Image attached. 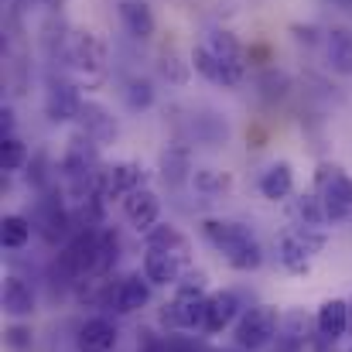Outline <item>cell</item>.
Segmentation results:
<instances>
[{
  "instance_id": "6da1fadb",
  "label": "cell",
  "mask_w": 352,
  "mask_h": 352,
  "mask_svg": "<svg viewBox=\"0 0 352 352\" xmlns=\"http://www.w3.org/2000/svg\"><path fill=\"white\" fill-rule=\"evenodd\" d=\"M202 236L226 256V263L233 270H256L263 263V246L256 243V236L250 226L236 223V219H206Z\"/></svg>"
},
{
  "instance_id": "7a4b0ae2",
  "label": "cell",
  "mask_w": 352,
  "mask_h": 352,
  "mask_svg": "<svg viewBox=\"0 0 352 352\" xmlns=\"http://www.w3.org/2000/svg\"><path fill=\"white\" fill-rule=\"evenodd\" d=\"M315 192L325 206L329 223H346L352 219V175L342 171L332 161H322L315 171Z\"/></svg>"
},
{
  "instance_id": "3957f363",
  "label": "cell",
  "mask_w": 352,
  "mask_h": 352,
  "mask_svg": "<svg viewBox=\"0 0 352 352\" xmlns=\"http://www.w3.org/2000/svg\"><path fill=\"white\" fill-rule=\"evenodd\" d=\"M277 325H280V311L274 305H253L239 315L236 322V349L243 352H256V349H267L274 339H277Z\"/></svg>"
},
{
  "instance_id": "277c9868",
  "label": "cell",
  "mask_w": 352,
  "mask_h": 352,
  "mask_svg": "<svg viewBox=\"0 0 352 352\" xmlns=\"http://www.w3.org/2000/svg\"><path fill=\"white\" fill-rule=\"evenodd\" d=\"M325 250V230L315 226H298L277 239V260L291 274H308L311 260Z\"/></svg>"
},
{
  "instance_id": "5b68a950",
  "label": "cell",
  "mask_w": 352,
  "mask_h": 352,
  "mask_svg": "<svg viewBox=\"0 0 352 352\" xmlns=\"http://www.w3.org/2000/svg\"><path fill=\"white\" fill-rule=\"evenodd\" d=\"M206 45H209V52L216 55V62L223 69V86H230V89L243 86L250 62H246V48L239 45V38H236L233 31L219 28V31H212V38Z\"/></svg>"
},
{
  "instance_id": "8992f818",
  "label": "cell",
  "mask_w": 352,
  "mask_h": 352,
  "mask_svg": "<svg viewBox=\"0 0 352 352\" xmlns=\"http://www.w3.org/2000/svg\"><path fill=\"white\" fill-rule=\"evenodd\" d=\"M206 308H209V298L199 287H178L175 301L164 305L161 318L168 329H202L206 332Z\"/></svg>"
},
{
  "instance_id": "52a82bcc",
  "label": "cell",
  "mask_w": 352,
  "mask_h": 352,
  "mask_svg": "<svg viewBox=\"0 0 352 352\" xmlns=\"http://www.w3.org/2000/svg\"><path fill=\"white\" fill-rule=\"evenodd\" d=\"M69 55H72V69L86 76V82L100 79L107 69V41L96 31H76L69 41Z\"/></svg>"
},
{
  "instance_id": "ba28073f",
  "label": "cell",
  "mask_w": 352,
  "mask_h": 352,
  "mask_svg": "<svg viewBox=\"0 0 352 352\" xmlns=\"http://www.w3.org/2000/svg\"><path fill=\"white\" fill-rule=\"evenodd\" d=\"M137 188H144V168L137 161H117V164H110V168L100 171V195L107 202H113V199L123 202Z\"/></svg>"
},
{
  "instance_id": "9c48e42d",
  "label": "cell",
  "mask_w": 352,
  "mask_h": 352,
  "mask_svg": "<svg viewBox=\"0 0 352 352\" xmlns=\"http://www.w3.org/2000/svg\"><path fill=\"white\" fill-rule=\"evenodd\" d=\"M82 96H79V86L69 82V79H52L48 89H45V113L52 123H72L82 113Z\"/></svg>"
},
{
  "instance_id": "30bf717a",
  "label": "cell",
  "mask_w": 352,
  "mask_h": 352,
  "mask_svg": "<svg viewBox=\"0 0 352 352\" xmlns=\"http://www.w3.org/2000/svg\"><path fill=\"white\" fill-rule=\"evenodd\" d=\"M123 216H126V223L137 233H151L157 226V219H161V199H157V192H151L144 185L133 195H126L123 199Z\"/></svg>"
},
{
  "instance_id": "8fae6325",
  "label": "cell",
  "mask_w": 352,
  "mask_h": 352,
  "mask_svg": "<svg viewBox=\"0 0 352 352\" xmlns=\"http://www.w3.org/2000/svg\"><path fill=\"white\" fill-rule=\"evenodd\" d=\"M69 226H72V212L62 206V199H55V195H45L41 202H38V219H34V230L45 236V243H58L62 236L69 233Z\"/></svg>"
},
{
  "instance_id": "7c38bea8",
  "label": "cell",
  "mask_w": 352,
  "mask_h": 352,
  "mask_svg": "<svg viewBox=\"0 0 352 352\" xmlns=\"http://www.w3.org/2000/svg\"><path fill=\"white\" fill-rule=\"evenodd\" d=\"M311 329H318L311 322V315H305L301 308L280 311V325H277V346L287 352H301L311 342Z\"/></svg>"
},
{
  "instance_id": "4fadbf2b",
  "label": "cell",
  "mask_w": 352,
  "mask_h": 352,
  "mask_svg": "<svg viewBox=\"0 0 352 352\" xmlns=\"http://www.w3.org/2000/svg\"><path fill=\"white\" fill-rule=\"evenodd\" d=\"M120 332L117 325L107 318V315H96V318H86L76 332V349L79 352H110L117 346Z\"/></svg>"
},
{
  "instance_id": "5bb4252c",
  "label": "cell",
  "mask_w": 352,
  "mask_h": 352,
  "mask_svg": "<svg viewBox=\"0 0 352 352\" xmlns=\"http://www.w3.org/2000/svg\"><path fill=\"white\" fill-rule=\"evenodd\" d=\"M315 325H318V339L325 342H339L346 332H349V301L346 298H329L322 301L318 315H315Z\"/></svg>"
},
{
  "instance_id": "9a60e30c",
  "label": "cell",
  "mask_w": 352,
  "mask_h": 352,
  "mask_svg": "<svg viewBox=\"0 0 352 352\" xmlns=\"http://www.w3.org/2000/svg\"><path fill=\"white\" fill-rule=\"evenodd\" d=\"M151 301V280L147 277H140V274H126L123 280H117V287H113V311L120 315H133V311H140L144 305Z\"/></svg>"
},
{
  "instance_id": "2e32d148",
  "label": "cell",
  "mask_w": 352,
  "mask_h": 352,
  "mask_svg": "<svg viewBox=\"0 0 352 352\" xmlns=\"http://www.w3.org/2000/svg\"><path fill=\"white\" fill-rule=\"evenodd\" d=\"M144 277L151 280V287H171L182 284V256L175 253H161V250H147L144 253Z\"/></svg>"
},
{
  "instance_id": "e0dca14e",
  "label": "cell",
  "mask_w": 352,
  "mask_h": 352,
  "mask_svg": "<svg viewBox=\"0 0 352 352\" xmlns=\"http://www.w3.org/2000/svg\"><path fill=\"white\" fill-rule=\"evenodd\" d=\"M233 322H239V298H236V291H216V294H209L206 332H209V336H219V332H226Z\"/></svg>"
},
{
  "instance_id": "ac0fdd59",
  "label": "cell",
  "mask_w": 352,
  "mask_h": 352,
  "mask_svg": "<svg viewBox=\"0 0 352 352\" xmlns=\"http://www.w3.org/2000/svg\"><path fill=\"white\" fill-rule=\"evenodd\" d=\"M0 301H3V311L10 315V318H31L34 311H38V298H34V291H31V284L28 280H21V277H3V294H0Z\"/></svg>"
},
{
  "instance_id": "d6986e66",
  "label": "cell",
  "mask_w": 352,
  "mask_h": 352,
  "mask_svg": "<svg viewBox=\"0 0 352 352\" xmlns=\"http://www.w3.org/2000/svg\"><path fill=\"white\" fill-rule=\"evenodd\" d=\"M79 130H82L86 137H93L96 144H110V140H117V120L110 117V110H107L103 103H93V100L82 103Z\"/></svg>"
},
{
  "instance_id": "ffe728a7",
  "label": "cell",
  "mask_w": 352,
  "mask_h": 352,
  "mask_svg": "<svg viewBox=\"0 0 352 352\" xmlns=\"http://www.w3.org/2000/svg\"><path fill=\"white\" fill-rule=\"evenodd\" d=\"M192 151L185 147V144H168L164 151H161V178H164V185H171V188H178V185H185V182H192Z\"/></svg>"
},
{
  "instance_id": "44dd1931",
  "label": "cell",
  "mask_w": 352,
  "mask_h": 352,
  "mask_svg": "<svg viewBox=\"0 0 352 352\" xmlns=\"http://www.w3.org/2000/svg\"><path fill=\"white\" fill-rule=\"evenodd\" d=\"M325 55H329V69L342 79L352 76V31L349 28H329L325 31Z\"/></svg>"
},
{
  "instance_id": "7402d4cb",
  "label": "cell",
  "mask_w": 352,
  "mask_h": 352,
  "mask_svg": "<svg viewBox=\"0 0 352 352\" xmlns=\"http://www.w3.org/2000/svg\"><path fill=\"white\" fill-rule=\"evenodd\" d=\"M291 192H294V168H291V161H274L260 175V195L267 202H284Z\"/></svg>"
},
{
  "instance_id": "603a6c76",
  "label": "cell",
  "mask_w": 352,
  "mask_h": 352,
  "mask_svg": "<svg viewBox=\"0 0 352 352\" xmlns=\"http://www.w3.org/2000/svg\"><path fill=\"white\" fill-rule=\"evenodd\" d=\"M120 21H123V28H126L133 38H140V41H147V38L154 34V28H157L154 10L147 7V0H123V3H120Z\"/></svg>"
},
{
  "instance_id": "cb8c5ba5",
  "label": "cell",
  "mask_w": 352,
  "mask_h": 352,
  "mask_svg": "<svg viewBox=\"0 0 352 352\" xmlns=\"http://www.w3.org/2000/svg\"><path fill=\"white\" fill-rule=\"evenodd\" d=\"M144 246H147V250H161V253H175V256H182V260H185V253H188V239L178 233L175 226H164V223H157L151 233H144Z\"/></svg>"
},
{
  "instance_id": "d4e9b609",
  "label": "cell",
  "mask_w": 352,
  "mask_h": 352,
  "mask_svg": "<svg viewBox=\"0 0 352 352\" xmlns=\"http://www.w3.org/2000/svg\"><path fill=\"white\" fill-rule=\"evenodd\" d=\"M31 233H34V223L24 219V216H17V212L3 216V223H0V239H3L7 250H21V246H28Z\"/></svg>"
},
{
  "instance_id": "484cf974",
  "label": "cell",
  "mask_w": 352,
  "mask_h": 352,
  "mask_svg": "<svg viewBox=\"0 0 352 352\" xmlns=\"http://www.w3.org/2000/svg\"><path fill=\"white\" fill-rule=\"evenodd\" d=\"M120 256V239L113 230H100V246H96V277H107L110 270H113V263H117Z\"/></svg>"
},
{
  "instance_id": "4316f807",
  "label": "cell",
  "mask_w": 352,
  "mask_h": 352,
  "mask_svg": "<svg viewBox=\"0 0 352 352\" xmlns=\"http://www.w3.org/2000/svg\"><path fill=\"white\" fill-rule=\"evenodd\" d=\"M123 100H126L130 110H151V107H154V86H151V79L133 76V79L123 86Z\"/></svg>"
},
{
  "instance_id": "83f0119b",
  "label": "cell",
  "mask_w": 352,
  "mask_h": 352,
  "mask_svg": "<svg viewBox=\"0 0 352 352\" xmlns=\"http://www.w3.org/2000/svg\"><path fill=\"white\" fill-rule=\"evenodd\" d=\"M192 185H195V192H202V195H223L233 182H230L226 171H216V168H195Z\"/></svg>"
},
{
  "instance_id": "f1b7e54d",
  "label": "cell",
  "mask_w": 352,
  "mask_h": 352,
  "mask_svg": "<svg viewBox=\"0 0 352 352\" xmlns=\"http://www.w3.org/2000/svg\"><path fill=\"white\" fill-rule=\"evenodd\" d=\"M298 219H301V226H315V230L329 226V219H325V206H322L318 192H308V195L298 199Z\"/></svg>"
},
{
  "instance_id": "f546056e",
  "label": "cell",
  "mask_w": 352,
  "mask_h": 352,
  "mask_svg": "<svg viewBox=\"0 0 352 352\" xmlns=\"http://www.w3.org/2000/svg\"><path fill=\"white\" fill-rule=\"evenodd\" d=\"M192 69H195L199 76H206L209 82L223 86V69H219L216 55L209 52V45H199V48H192Z\"/></svg>"
},
{
  "instance_id": "4dcf8cb0",
  "label": "cell",
  "mask_w": 352,
  "mask_h": 352,
  "mask_svg": "<svg viewBox=\"0 0 352 352\" xmlns=\"http://www.w3.org/2000/svg\"><path fill=\"white\" fill-rule=\"evenodd\" d=\"M0 164H3V171H17V168L28 164V147H24L21 137H3L0 140Z\"/></svg>"
},
{
  "instance_id": "1f68e13d",
  "label": "cell",
  "mask_w": 352,
  "mask_h": 352,
  "mask_svg": "<svg viewBox=\"0 0 352 352\" xmlns=\"http://www.w3.org/2000/svg\"><path fill=\"white\" fill-rule=\"evenodd\" d=\"M188 72H192V62H182L175 52H164V55H161V76H164L168 82L182 86V82L188 79Z\"/></svg>"
},
{
  "instance_id": "d6a6232c",
  "label": "cell",
  "mask_w": 352,
  "mask_h": 352,
  "mask_svg": "<svg viewBox=\"0 0 352 352\" xmlns=\"http://www.w3.org/2000/svg\"><path fill=\"white\" fill-rule=\"evenodd\" d=\"M287 86H291V79H287L284 72H277V69H267V72L260 76V89H263V96H284Z\"/></svg>"
},
{
  "instance_id": "836d02e7",
  "label": "cell",
  "mask_w": 352,
  "mask_h": 352,
  "mask_svg": "<svg viewBox=\"0 0 352 352\" xmlns=\"http://www.w3.org/2000/svg\"><path fill=\"white\" fill-rule=\"evenodd\" d=\"M164 346H168V352H206V346L195 342L192 336H175V332L164 336Z\"/></svg>"
},
{
  "instance_id": "e575fe53",
  "label": "cell",
  "mask_w": 352,
  "mask_h": 352,
  "mask_svg": "<svg viewBox=\"0 0 352 352\" xmlns=\"http://www.w3.org/2000/svg\"><path fill=\"white\" fill-rule=\"evenodd\" d=\"M34 339H31V329H24V325H10L7 329V346L10 349H28Z\"/></svg>"
},
{
  "instance_id": "d590c367",
  "label": "cell",
  "mask_w": 352,
  "mask_h": 352,
  "mask_svg": "<svg viewBox=\"0 0 352 352\" xmlns=\"http://www.w3.org/2000/svg\"><path fill=\"white\" fill-rule=\"evenodd\" d=\"M267 58H270V48L267 45H250L246 48V62L250 65H267Z\"/></svg>"
},
{
  "instance_id": "8d00e7d4",
  "label": "cell",
  "mask_w": 352,
  "mask_h": 352,
  "mask_svg": "<svg viewBox=\"0 0 352 352\" xmlns=\"http://www.w3.org/2000/svg\"><path fill=\"white\" fill-rule=\"evenodd\" d=\"M291 31H294V38H298V41H305V45H315V34H318V31H315L311 24H308V28H301V24H294Z\"/></svg>"
},
{
  "instance_id": "74e56055",
  "label": "cell",
  "mask_w": 352,
  "mask_h": 352,
  "mask_svg": "<svg viewBox=\"0 0 352 352\" xmlns=\"http://www.w3.org/2000/svg\"><path fill=\"white\" fill-rule=\"evenodd\" d=\"M246 140H250V147H263L267 144V130L263 126H250L246 130Z\"/></svg>"
},
{
  "instance_id": "f35d334b",
  "label": "cell",
  "mask_w": 352,
  "mask_h": 352,
  "mask_svg": "<svg viewBox=\"0 0 352 352\" xmlns=\"http://www.w3.org/2000/svg\"><path fill=\"white\" fill-rule=\"evenodd\" d=\"M0 123H3V137H14V110H10V107H3Z\"/></svg>"
},
{
  "instance_id": "ab89813d",
  "label": "cell",
  "mask_w": 352,
  "mask_h": 352,
  "mask_svg": "<svg viewBox=\"0 0 352 352\" xmlns=\"http://www.w3.org/2000/svg\"><path fill=\"white\" fill-rule=\"evenodd\" d=\"M144 352H168V346H164V339H154V342L144 346Z\"/></svg>"
},
{
  "instance_id": "60d3db41",
  "label": "cell",
  "mask_w": 352,
  "mask_h": 352,
  "mask_svg": "<svg viewBox=\"0 0 352 352\" xmlns=\"http://www.w3.org/2000/svg\"><path fill=\"white\" fill-rule=\"evenodd\" d=\"M38 3H45V7H58L62 0H38Z\"/></svg>"
},
{
  "instance_id": "b9f144b4",
  "label": "cell",
  "mask_w": 352,
  "mask_h": 352,
  "mask_svg": "<svg viewBox=\"0 0 352 352\" xmlns=\"http://www.w3.org/2000/svg\"><path fill=\"white\" fill-rule=\"evenodd\" d=\"M349 332H352V298H349Z\"/></svg>"
},
{
  "instance_id": "7bdbcfd3",
  "label": "cell",
  "mask_w": 352,
  "mask_h": 352,
  "mask_svg": "<svg viewBox=\"0 0 352 352\" xmlns=\"http://www.w3.org/2000/svg\"><path fill=\"white\" fill-rule=\"evenodd\" d=\"M230 352H243V349H230Z\"/></svg>"
},
{
  "instance_id": "ee69618b",
  "label": "cell",
  "mask_w": 352,
  "mask_h": 352,
  "mask_svg": "<svg viewBox=\"0 0 352 352\" xmlns=\"http://www.w3.org/2000/svg\"><path fill=\"white\" fill-rule=\"evenodd\" d=\"M342 3H352V0H342Z\"/></svg>"
},
{
  "instance_id": "f6af8a7d",
  "label": "cell",
  "mask_w": 352,
  "mask_h": 352,
  "mask_svg": "<svg viewBox=\"0 0 352 352\" xmlns=\"http://www.w3.org/2000/svg\"><path fill=\"white\" fill-rule=\"evenodd\" d=\"M349 352H352V349H349Z\"/></svg>"
}]
</instances>
